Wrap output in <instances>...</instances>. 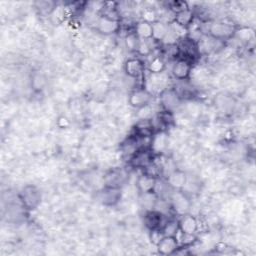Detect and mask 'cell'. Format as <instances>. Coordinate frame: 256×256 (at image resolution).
Masks as SVG:
<instances>
[{
	"mask_svg": "<svg viewBox=\"0 0 256 256\" xmlns=\"http://www.w3.org/2000/svg\"><path fill=\"white\" fill-rule=\"evenodd\" d=\"M20 201L23 207L28 210H33L38 207L41 201V193L39 189L33 185H27L22 188L19 193Z\"/></svg>",
	"mask_w": 256,
	"mask_h": 256,
	"instance_id": "1",
	"label": "cell"
},
{
	"mask_svg": "<svg viewBox=\"0 0 256 256\" xmlns=\"http://www.w3.org/2000/svg\"><path fill=\"white\" fill-rule=\"evenodd\" d=\"M234 29L231 24L225 23L223 21L212 22L208 27L209 35L216 40H223L229 38L234 34Z\"/></svg>",
	"mask_w": 256,
	"mask_h": 256,
	"instance_id": "2",
	"label": "cell"
},
{
	"mask_svg": "<svg viewBox=\"0 0 256 256\" xmlns=\"http://www.w3.org/2000/svg\"><path fill=\"white\" fill-rule=\"evenodd\" d=\"M153 162V153L150 149H138L136 150L130 159V163L135 168L145 169L149 164Z\"/></svg>",
	"mask_w": 256,
	"mask_h": 256,
	"instance_id": "3",
	"label": "cell"
},
{
	"mask_svg": "<svg viewBox=\"0 0 256 256\" xmlns=\"http://www.w3.org/2000/svg\"><path fill=\"white\" fill-rule=\"evenodd\" d=\"M191 64H192L191 61L187 59H184L182 57L178 58L172 66V69H171L172 75L179 81L187 80L191 73V69H192Z\"/></svg>",
	"mask_w": 256,
	"mask_h": 256,
	"instance_id": "4",
	"label": "cell"
},
{
	"mask_svg": "<svg viewBox=\"0 0 256 256\" xmlns=\"http://www.w3.org/2000/svg\"><path fill=\"white\" fill-rule=\"evenodd\" d=\"M152 99L151 93L144 88H138L135 89L129 96V104L136 108L139 109L141 107H144L148 104H150V101Z\"/></svg>",
	"mask_w": 256,
	"mask_h": 256,
	"instance_id": "5",
	"label": "cell"
},
{
	"mask_svg": "<svg viewBox=\"0 0 256 256\" xmlns=\"http://www.w3.org/2000/svg\"><path fill=\"white\" fill-rule=\"evenodd\" d=\"M119 26L120 24L118 19H113L104 15L100 16L96 21V29L100 33L105 35H109L117 32L119 29Z\"/></svg>",
	"mask_w": 256,
	"mask_h": 256,
	"instance_id": "6",
	"label": "cell"
},
{
	"mask_svg": "<svg viewBox=\"0 0 256 256\" xmlns=\"http://www.w3.org/2000/svg\"><path fill=\"white\" fill-rule=\"evenodd\" d=\"M179 231L185 235H194L198 230V221L197 219L190 214H183L178 220Z\"/></svg>",
	"mask_w": 256,
	"mask_h": 256,
	"instance_id": "7",
	"label": "cell"
},
{
	"mask_svg": "<svg viewBox=\"0 0 256 256\" xmlns=\"http://www.w3.org/2000/svg\"><path fill=\"white\" fill-rule=\"evenodd\" d=\"M157 250L162 255H170L176 253L179 244L176 236H163L156 244Z\"/></svg>",
	"mask_w": 256,
	"mask_h": 256,
	"instance_id": "8",
	"label": "cell"
},
{
	"mask_svg": "<svg viewBox=\"0 0 256 256\" xmlns=\"http://www.w3.org/2000/svg\"><path fill=\"white\" fill-rule=\"evenodd\" d=\"M105 186L112 188H120L126 181V174L123 170L112 169L104 176Z\"/></svg>",
	"mask_w": 256,
	"mask_h": 256,
	"instance_id": "9",
	"label": "cell"
},
{
	"mask_svg": "<svg viewBox=\"0 0 256 256\" xmlns=\"http://www.w3.org/2000/svg\"><path fill=\"white\" fill-rule=\"evenodd\" d=\"M168 144V136L165 131L160 130L151 136L150 150L153 154H160L165 150Z\"/></svg>",
	"mask_w": 256,
	"mask_h": 256,
	"instance_id": "10",
	"label": "cell"
},
{
	"mask_svg": "<svg viewBox=\"0 0 256 256\" xmlns=\"http://www.w3.org/2000/svg\"><path fill=\"white\" fill-rule=\"evenodd\" d=\"M160 100L164 109L172 112L180 104L181 98L179 97V95L176 93L174 89H168V90H164L161 93Z\"/></svg>",
	"mask_w": 256,
	"mask_h": 256,
	"instance_id": "11",
	"label": "cell"
},
{
	"mask_svg": "<svg viewBox=\"0 0 256 256\" xmlns=\"http://www.w3.org/2000/svg\"><path fill=\"white\" fill-rule=\"evenodd\" d=\"M166 215L156 211V210H148L144 216V224L150 229H161L164 223L166 222L164 220V217Z\"/></svg>",
	"mask_w": 256,
	"mask_h": 256,
	"instance_id": "12",
	"label": "cell"
},
{
	"mask_svg": "<svg viewBox=\"0 0 256 256\" xmlns=\"http://www.w3.org/2000/svg\"><path fill=\"white\" fill-rule=\"evenodd\" d=\"M125 72L129 77L132 78H139L144 74L145 65L144 63L138 58H130L126 61L124 66Z\"/></svg>",
	"mask_w": 256,
	"mask_h": 256,
	"instance_id": "13",
	"label": "cell"
},
{
	"mask_svg": "<svg viewBox=\"0 0 256 256\" xmlns=\"http://www.w3.org/2000/svg\"><path fill=\"white\" fill-rule=\"evenodd\" d=\"M121 197L120 188L106 187L99 193V200L102 204L107 206H112L116 204Z\"/></svg>",
	"mask_w": 256,
	"mask_h": 256,
	"instance_id": "14",
	"label": "cell"
},
{
	"mask_svg": "<svg viewBox=\"0 0 256 256\" xmlns=\"http://www.w3.org/2000/svg\"><path fill=\"white\" fill-rule=\"evenodd\" d=\"M171 207L177 214L183 215V214L187 213V210L189 209V201L185 197L184 193L177 192L172 195Z\"/></svg>",
	"mask_w": 256,
	"mask_h": 256,
	"instance_id": "15",
	"label": "cell"
},
{
	"mask_svg": "<svg viewBox=\"0 0 256 256\" xmlns=\"http://www.w3.org/2000/svg\"><path fill=\"white\" fill-rule=\"evenodd\" d=\"M168 186L172 189L181 190L186 185V176L185 173L181 170L175 169L167 176V182Z\"/></svg>",
	"mask_w": 256,
	"mask_h": 256,
	"instance_id": "16",
	"label": "cell"
},
{
	"mask_svg": "<svg viewBox=\"0 0 256 256\" xmlns=\"http://www.w3.org/2000/svg\"><path fill=\"white\" fill-rule=\"evenodd\" d=\"M157 178L152 177L146 173H143L140 175L137 179V188L141 193H149L154 192L155 186H156Z\"/></svg>",
	"mask_w": 256,
	"mask_h": 256,
	"instance_id": "17",
	"label": "cell"
},
{
	"mask_svg": "<svg viewBox=\"0 0 256 256\" xmlns=\"http://www.w3.org/2000/svg\"><path fill=\"white\" fill-rule=\"evenodd\" d=\"M169 30V24L158 20L152 24V40L163 41Z\"/></svg>",
	"mask_w": 256,
	"mask_h": 256,
	"instance_id": "18",
	"label": "cell"
},
{
	"mask_svg": "<svg viewBox=\"0 0 256 256\" xmlns=\"http://www.w3.org/2000/svg\"><path fill=\"white\" fill-rule=\"evenodd\" d=\"M193 18H194V15H193L192 11L189 8H187L185 10H182V11L176 13L173 21L176 22L177 24H179L180 26L188 29L193 23Z\"/></svg>",
	"mask_w": 256,
	"mask_h": 256,
	"instance_id": "19",
	"label": "cell"
},
{
	"mask_svg": "<svg viewBox=\"0 0 256 256\" xmlns=\"http://www.w3.org/2000/svg\"><path fill=\"white\" fill-rule=\"evenodd\" d=\"M134 32L141 40H150L152 39V24L141 20L135 25Z\"/></svg>",
	"mask_w": 256,
	"mask_h": 256,
	"instance_id": "20",
	"label": "cell"
},
{
	"mask_svg": "<svg viewBox=\"0 0 256 256\" xmlns=\"http://www.w3.org/2000/svg\"><path fill=\"white\" fill-rule=\"evenodd\" d=\"M148 71L151 74H160L163 73L165 70V62L164 60L159 57V56H155L154 58L151 59V61L148 63L147 66Z\"/></svg>",
	"mask_w": 256,
	"mask_h": 256,
	"instance_id": "21",
	"label": "cell"
},
{
	"mask_svg": "<svg viewBox=\"0 0 256 256\" xmlns=\"http://www.w3.org/2000/svg\"><path fill=\"white\" fill-rule=\"evenodd\" d=\"M140 41H141V39L138 37V35L134 31L129 32L125 36V39H124L126 48L129 51H131V52H135V51L137 52L138 51V47H139Z\"/></svg>",
	"mask_w": 256,
	"mask_h": 256,
	"instance_id": "22",
	"label": "cell"
},
{
	"mask_svg": "<svg viewBox=\"0 0 256 256\" xmlns=\"http://www.w3.org/2000/svg\"><path fill=\"white\" fill-rule=\"evenodd\" d=\"M164 236H176L179 231V223L176 219H168L161 228Z\"/></svg>",
	"mask_w": 256,
	"mask_h": 256,
	"instance_id": "23",
	"label": "cell"
},
{
	"mask_svg": "<svg viewBox=\"0 0 256 256\" xmlns=\"http://www.w3.org/2000/svg\"><path fill=\"white\" fill-rule=\"evenodd\" d=\"M235 37H237L238 40L242 42H248L252 39L253 37V31L250 28L247 27H242L240 29H237L234 31Z\"/></svg>",
	"mask_w": 256,
	"mask_h": 256,
	"instance_id": "24",
	"label": "cell"
},
{
	"mask_svg": "<svg viewBox=\"0 0 256 256\" xmlns=\"http://www.w3.org/2000/svg\"><path fill=\"white\" fill-rule=\"evenodd\" d=\"M36 8L44 14H50L55 10L56 4L53 1H38L35 3Z\"/></svg>",
	"mask_w": 256,
	"mask_h": 256,
	"instance_id": "25",
	"label": "cell"
},
{
	"mask_svg": "<svg viewBox=\"0 0 256 256\" xmlns=\"http://www.w3.org/2000/svg\"><path fill=\"white\" fill-rule=\"evenodd\" d=\"M142 21H145L147 23L153 24L154 22L158 21V14L157 12L152 8H145L142 11Z\"/></svg>",
	"mask_w": 256,
	"mask_h": 256,
	"instance_id": "26",
	"label": "cell"
},
{
	"mask_svg": "<svg viewBox=\"0 0 256 256\" xmlns=\"http://www.w3.org/2000/svg\"><path fill=\"white\" fill-rule=\"evenodd\" d=\"M169 6H170L169 9L172 10L175 14L188 8L187 4L185 2H182V1H173V2L169 3Z\"/></svg>",
	"mask_w": 256,
	"mask_h": 256,
	"instance_id": "27",
	"label": "cell"
},
{
	"mask_svg": "<svg viewBox=\"0 0 256 256\" xmlns=\"http://www.w3.org/2000/svg\"><path fill=\"white\" fill-rule=\"evenodd\" d=\"M149 40H141L139 47H138V53L141 55H148L151 52V46L148 43Z\"/></svg>",
	"mask_w": 256,
	"mask_h": 256,
	"instance_id": "28",
	"label": "cell"
},
{
	"mask_svg": "<svg viewBox=\"0 0 256 256\" xmlns=\"http://www.w3.org/2000/svg\"><path fill=\"white\" fill-rule=\"evenodd\" d=\"M32 85L34 87V89H42L43 86L45 85V79L42 75H35L33 77V80H32Z\"/></svg>",
	"mask_w": 256,
	"mask_h": 256,
	"instance_id": "29",
	"label": "cell"
},
{
	"mask_svg": "<svg viewBox=\"0 0 256 256\" xmlns=\"http://www.w3.org/2000/svg\"><path fill=\"white\" fill-rule=\"evenodd\" d=\"M69 125V122H68V120H67V118L66 117H60L59 119H58V126L59 127H61V128H65V127H67Z\"/></svg>",
	"mask_w": 256,
	"mask_h": 256,
	"instance_id": "30",
	"label": "cell"
}]
</instances>
